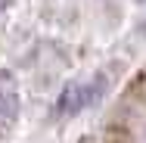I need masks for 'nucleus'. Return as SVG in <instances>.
I'll use <instances>...</instances> for the list:
<instances>
[{
	"label": "nucleus",
	"mask_w": 146,
	"mask_h": 143,
	"mask_svg": "<svg viewBox=\"0 0 146 143\" xmlns=\"http://www.w3.org/2000/svg\"><path fill=\"white\" fill-rule=\"evenodd\" d=\"M90 106V93L87 84H65L56 100V115H78L81 109Z\"/></svg>",
	"instance_id": "nucleus-2"
},
{
	"label": "nucleus",
	"mask_w": 146,
	"mask_h": 143,
	"mask_svg": "<svg viewBox=\"0 0 146 143\" xmlns=\"http://www.w3.org/2000/svg\"><path fill=\"white\" fill-rule=\"evenodd\" d=\"M9 3H13V0H0V13H6V9H9Z\"/></svg>",
	"instance_id": "nucleus-4"
},
{
	"label": "nucleus",
	"mask_w": 146,
	"mask_h": 143,
	"mask_svg": "<svg viewBox=\"0 0 146 143\" xmlns=\"http://www.w3.org/2000/svg\"><path fill=\"white\" fill-rule=\"evenodd\" d=\"M9 81H13V75H9V72H0V124H3V128L16 124L19 109H22L19 93H16V87L9 84Z\"/></svg>",
	"instance_id": "nucleus-1"
},
{
	"label": "nucleus",
	"mask_w": 146,
	"mask_h": 143,
	"mask_svg": "<svg viewBox=\"0 0 146 143\" xmlns=\"http://www.w3.org/2000/svg\"><path fill=\"white\" fill-rule=\"evenodd\" d=\"M87 93H90V106L103 100V93H106V75H103V72H96L87 81Z\"/></svg>",
	"instance_id": "nucleus-3"
}]
</instances>
